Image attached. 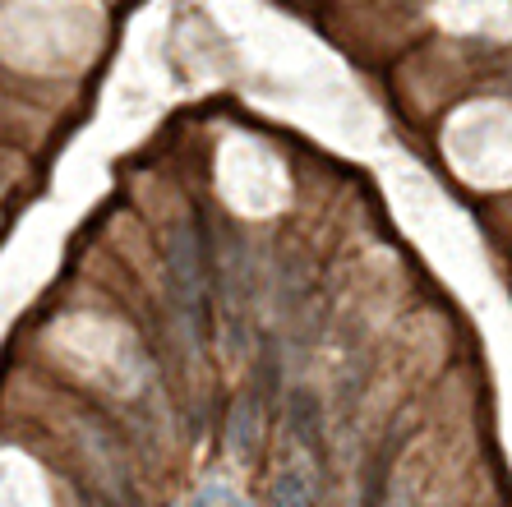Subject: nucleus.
<instances>
[{
	"instance_id": "nucleus-2",
	"label": "nucleus",
	"mask_w": 512,
	"mask_h": 507,
	"mask_svg": "<svg viewBox=\"0 0 512 507\" xmlns=\"http://www.w3.org/2000/svg\"><path fill=\"white\" fill-rule=\"evenodd\" d=\"M291 429H296L300 443L319 448V438H323V411H319V397H314L310 388H296V392H291Z\"/></svg>"
},
{
	"instance_id": "nucleus-1",
	"label": "nucleus",
	"mask_w": 512,
	"mask_h": 507,
	"mask_svg": "<svg viewBox=\"0 0 512 507\" xmlns=\"http://www.w3.org/2000/svg\"><path fill=\"white\" fill-rule=\"evenodd\" d=\"M167 291L176 309L185 314L190 332L199 337L203 319H208V291H203V254L185 226H171L167 236Z\"/></svg>"
},
{
	"instance_id": "nucleus-3",
	"label": "nucleus",
	"mask_w": 512,
	"mask_h": 507,
	"mask_svg": "<svg viewBox=\"0 0 512 507\" xmlns=\"http://www.w3.org/2000/svg\"><path fill=\"white\" fill-rule=\"evenodd\" d=\"M273 498H277V507H310L305 503V484H300V475H282L277 489H273Z\"/></svg>"
}]
</instances>
